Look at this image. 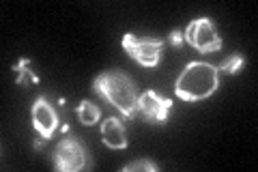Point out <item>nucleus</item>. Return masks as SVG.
<instances>
[{
  "label": "nucleus",
  "instance_id": "12",
  "mask_svg": "<svg viewBox=\"0 0 258 172\" xmlns=\"http://www.w3.org/2000/svg\"><path fill=\"white\" fill-rule=\"evenodd\" d=\"M26 67H28V61H26V59H22V61H20V65L15 67V71H20L18 84H24V82H26Z\"/></svg>",
  "mask_w": 258,
  "mask_h": 172
},
{
  "label": "nucleus",
  "instance_id": "1",
  "mask_svg": "<svg viewBox=\"0 0 258 172\" xmlns=\"http://www.w3.org/2000/svg\"><path fill=\"white\" fill-rule=\"evenodd\" d=\"M93 91L110 105H114L125 119H134L138 112V95H136L134 80L123 71L106 69L99 73L93 82Z\"/></svg>",
  "mask_w": 258,
  "mask_h": 172
},
{
  "label": "nucleus",
  "instance_id": "7",
  "mask_svg": "<svg viewBox=\"0 0 258 172\" xmlns=\"http://www.w3.org/2000/svg\"><path fill=\"white\" fill-rule=\"evenodd\" d=\"M32 127L37 129V134L43 140H50L52 134L56 132V127H58V114L54 112V108L45 97H39L32 103Z\"/></svg>",
  "mask_w": 258,
  "mask_h": 172
},
{
  "label": "nucleus",
  "instance_id": "10",
  "mask_svg": "<svg viewBox=\"0 0 258 172\" xmlns=\"http://www.w3.org/2000/svg\"><path fill=\"white\" fill-rule=\"evenodd\" d=\"M243 63H245V59H243V54H232V56H228L220 67H217V71H226V73H239L241 71V67H243Z\"/></svg>",
  "mask_w": 258,
  "mask_h": 172
},
{
  "label": "nucleus",
  "instance_id": "3",
  "mask_svg": "<svg viewBox=\"0 0 258 172\" xmlns=\"http://www.w3.org/2000/svg\"><path fill=\"white\" fill-rule=\"evenodd\" d=\"M123 47L129 59H134L138 65L147 69H155L161 59V47L164 39L159 37H136L134 32L123 35Z\"/></svg>",
  "mask_w": 258,
  "mask_h": 172
},
{
  "label": "nucleus",
  "instance_id": "9",
  "mask_svg": "<svg viewBox=\"0 0 258 172\" xmlns=\"http://www.w3.org/2000/svg\"><path fill=\"white\" fill-rule=\"evenodd\" d=\"M78 119H80L82 125H95V123L99 121V108H97L93 101L84 99L78 105Z\"/></svg>",
  "mask_w": 258,
  "mask_h": 172
},
{
  "label": "nucleus",
  "instance_id": "2",
  "mask_svg": "<svg viewBox=\"0 0 258 172\" xmlns=\"http://www.w3.org/2000/svg\"><path fill=\"white\" fill-rule=\"evenodd\" d=\"M220 86V71L215 65L194 61L181 71L174 84V93L181 101H203L211 97Z\"/></svg>",
  "mask_w": 258,
  "mask_h": 172
},
{
  "label": "nucleus",
  "instance_id": "5",
  "mask_svg": "<svg viewBox=\"0 0 258 172\" xmlns=\"http://www.w3.org/2000/svg\"><path fill=\"white\" fill-rule=\"evenodd\" d=\"M54 163H56V168H60L64 172L84 170L88 163L84 144L76 140V138H62L54 149Z\"/></svg>",
  "mask_w": 258,
  "mask_h": 172
},
{
  "label": "nucleus",
  "instance_id": "6",
  "mask_svg": "<svg viewBox=\"0 0 258 172\" xmlns=\"http://www.w3.org/2000/svg\"><path fill=\"white\" fill-rule=\"evenodd\" d=\"M138 110L151 125H164L172 110V99L159 97L155 91H147L138 97Z\"/></svg>",
  "mask_w": 258,
  "mask_h": 172
},
{
  "label": "nucleus",
  "instance_id": "13",
  "mask_svg": "<svg viewBox=\"0 0 258 172\" xmlns=\"http://www.w3.org/2000/svg\"><path fill=\"white\" fill-rule=\"evenodd\" d=\"M170 43H172V45H181V43H183V35H181L179 30H172V32H170Z\"/></svg>",
  "mask_w": 258,
  "mask_h": 172
},
{
  "label": "nucleus",
  "instance_id": "4",
  "mask_svg": "<svg viewBox=\"0 0 258 172\" xmlns=\"http://www.w3.org/2000/svg\"><path fill=\"white\" fill-rule=\"evenodd\" d=\"M183 39L198 52L211 54L222 50V39L217 35L213 22L209 18H196L187 24V28L183 32Z\"/></svg>",
  "mask_w": 258,
  "mask_h": 172
},
{
  "label": "nucleus",
  "instance_id": "8",
  "mask_svg": "<svg viewBox=\"0 0 258 172\" xmlns=\"http://www.w3.org/2000/svg\"><path fill=\"white\" fill-rule=\"evenodd\" d=\"M101 140L108 149H127V134L118 119L110 117L101 123Z\"/></svg>",
  "mask_w": 258,
  "mask_h": 172
},
{
  "label": "nucleus",
  "instance_id": "11",
  "mask_svg": "<svg viewBox=\"0 0 258 172\" xmlns=\"http://www.w3.org/2000/svg\"><path fill=\"white\" fill-rule=\"evenodd\" d=\"M125 172H136V170H147V172H157V166L149 159H140V161H134V163H127L123 168Z\"/></svg>",
  "mask_w": 258,
  "mask_h": 172
}]
</instances>
